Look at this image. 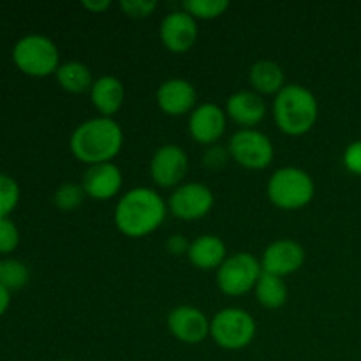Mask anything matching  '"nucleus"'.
I'll list each match as a JSON object with an SVG mask.
<instances>
[{"label":"nucleus","mask_w":361,"mask_h":361,"mask_svg":"<svg viewBox=\"0 0 361 361\" xmlns=\"http://www.w3.org/2000/svg\"><path fill=\"white\" fill-rule=\"evenodd\" d=\"M316 185L305 169L286 166L270 176L267 196L281 210H300L314 200Z\"/></svg>","instance_id":"20e7f679"},{"label":"nucleus","mask_w":361,"mask_h":361,"mask_svg":"<svg viewBox=\"0 0 361 361\" xmlns=\"http://www.w3.org/2000/svg\"><path fill=\"white\" fill-rule=\"evenodd\" d=\"M30 279L28 267L20 259H6L0 264V284L9 291H16L27 286Z\"/></svg>","instance_id":"5701e85b"},{"label":"nucleus","mask_w":361,"mask_h":361,"mask_svg":"<svg viewBox=\"0 0 361 361\" xmlns=\"http://www.w3.org/2000/svg\"><path fill=\"white\" fill-rule=\"evenodd\" d=\"M20 185L9 175H0V219H7L20 203Z\"/></svg>","instance_id":"a878e982"},{"label":"nucleus","mask_w":361,"mask_h":361,"mask_svg":"<svg viewBox=\"0 0 361 361\" xmlns=\"http://www.w3.org/2000/svg\"><path fill=\"white\" fill-rule=\"evenodd\" d=\"M261 275H263L261 261H257L249 252H238L226 257L215 274V281L217 288L226 296H243L256 289Z\"/></svg>","instance_id":"0eeeda50"},{"label":"nucleus","mask_w":361,"mask_h":361,"mask_svg":"<svg viewBox=\"0 0 361 361\" xmlns=\"http://www.w3.org/2000/svg\"><path fill=\"white\" fill-rule=\"evenodd\" d=\"M249 81L259 95H277L286 87L282 67L271 60H259L249 71Z\"/></svg>","instance_id":"aec40b11"},{"label":"nucleus","mask_w":361,"mask_h":361,"mask_svg":"<svg viewBox=\"0 0 361 361\" xmlns=\"http://www.w3.org/2000/svg\"><path fill=\"white\" fill-rule=\"evenodd\" d=\"M69 147L74 157L88 166L113 162L122 152L123 130L115 118L95 116L73 130Z\"/></svg>","instance_id":"f03ea898"},{"label":"nucleus","mask_w":361,"mask_h":361,"mask_svg":"<svg viewBox=\"0 0 361 361\" xmlns=\"http://www.w3.org/2000/svg\"><path fill=\"white\" fill-rule=\"evenodd\" d=\"M319 104L309 88L302 85H286L274 99V120L288 136H303L317 122Z\"/></svg>","instance_id":"7ed1b4c3"},{"label":"nucleus","mask_w":361,"mask_h":361,"mask_svg":"<svg viewBox=\"0 0 361 361\" xmlns=\"http://www.w3.org/2000/svg\"><path fill=\"white\" fill-rule=\"evenodd\" d=\"M20 245V229L7 219H0V254H11Z\"/></svg>","instance_id":"bb28decb"},{"label":"nucleus","mask_w":361,"mask_h":361,"mask_svg":"<svg viewBox=\"0 0 361 361\" xmlns=\"http://www.w3.org/2000/svg\"><path fill=\"white\" fill-rule=\"evenodd\" d=\"M0 264H2V259H0Z\"/></svg>","instance_id":"f704fd0d"},{"label":"nucleus","mask_w":361,"mask_h":361,"mask_svg":"<svg viewBox=\"0 0 361 361\" xmlns=\"http://www.w3.org/2000/svg\"><path fill=\"white\" fill-rule=\"evenodd\" d=\"M157 106L168 116H183L196 109L197 92L190 81L183 78H171L162 81L157 88Z\"/></svg>","instance_id":"2eb2a0df"},{"label":"nucleus","mask_w":361,"mask_h":361,"mask_svg":"<svg viewBox=\"0 0 361 361\" xmlns=\"http://www.w3.org/2000/svg\"><path fill=\"white\" fill-rule=\"evenodd\" d=\"M226 111L214 102L196 106L189 116V134L200 145L214 147L226 133L228 118Z\"/></svg>","instance_id":"ddd939ff"},{"label":"nucleus","mask_w":361,"mask_h":361,"mask_svg":"<svg viewBox=\"0 0 361 361\" xmlns=\"http://www.w3.org/2000/svg\"><path fill=\"white\" fill-rule=\"evenodd\" d=\"M87 192H85L83 185L81 183L74 182H66L55 190V196H53V203L59 210L62 212H74L83 204Z\"/></svg>","instance_id":"393cba45"},{"label":"nucleus","mask_w":361,"mask_h":361,"mask_svg":"<svg viewBox=\"0 0 361 361\" xmlns=\"http://www.w3.org/2000/svg\"><path fill=\"white\" fill-rule=\"evenodd\" d=\"M90 101L101 116L113 118L126 102V87L118 78L106 74L97 78L92 85Z\"/></svg>","instance_id":"a211bd4d"},{"label":"nucleus","mask_w":361,"mask_h":361,"mask_svg":"<svg viewBox=\"0 0 361 361\" xmlns=\"http://www.w3.org/2000/svg\"><path fill=\"white\" fill-rule=\"evenodd\" d=\"M9 305H11V291L0 284V317L9 310Z\"/></svg>","instance_id":"473e14b6"},{"label":"nucleus","mask_w":361,"mask_h":361,"mask_svg":"<svg viewBox=\"0 0 361 361\" xmlns=\"http://www.w3.org/2000/svg\"><path fill=\"white\" fill-rule=\"evenodd\" d=\"M229 155L242 168L261 171L271 164L275 155L274 143L257 129H240L229 140Z\"/></svg>","instance_id":"6e6552de"},{"label":"nucleus","mask_w":361,"mask_h":361,"mask_svg":"<svg viewBox=\"0 0 361 361\" xmlns=\"http://www.w3.org/2000/svg\"><path fill=\"white\" fill-rule=\"evenodd\" d=\"M226 115L242 129H254L267 116V102L252 90H238L229 95Z\"/></svg>","instance_id":"f3484780"},{"label":"nucleus","mask_w":361,"mask_h":361,"mask_svg":"<svg viewBox=\"0 0 361 361\" xmlns=\"http://www.w3.org/2000/svg\"><path fill=\"white\" fill-rule=\"evenodd\" d=\"M56 361H74V360H56Z\"/></svg>","instance_id":"72a5a7b5"},{"label":"nucleus","mask_w":361,"mask_h":361,"mask_svg":"<svg viewBox=\"0 0 361 361\" xmlns=\"http://www.w3.org/2000/svg\"><path fill=\"white\" fill-rule=\"evenodd\" d=\"M190 242L183 235H173L169 236L168 242H166V249L173 256H187L189 252Z\"/></svg>","instance_id":"7c9ffc66"},{"label":"nucleus","mask_w":361,"mask_h":361,"mask_svg":"<svg viewBox=\"0 0 361 361\" xmlns=\"http://www.w3.org/2000/svg\"><path fill=\"white\" fill-rule=\"evenodd\" d=\"M55 76L60 87L69 94H85V92H90L94 85L90 69L83 62H76V60L60 63Z\"/></svg>","instance_id":"412c9836"},{"label":"nucleus","mask_w":361,"mask_h":361,"mask_svg":"<svg viewBox=\"0 0 361 361\" xmlns=\"http://www.w3.org/2000/svg\"><path fill=\"white\" fill-rule=\"evenodd\" d=\"M120 9L129 18L143 20V18H148L157 9V2L155 0H122L120 2Z\"/></svg>","instance_id":"cd10ccee"},{"label":"nucleus","mask_w":361,"mask_h":361,"mask_svg":"<svg viewBox=\"0 0 361 361\" xmlns=\"http://www.w3.org/2000/svg\"><path fill=\"white\" fill-rule=\"evenodd\" d=\"M215 203L210 187L201 182H189L176 187L168 200V210L180 221H200L207 217Z\"/></svg>","instance_id":"1a4fd4ad"},{"label":"nucleus","mask_w":361,"mask_h":361,"mask_svg":"<svg viewBox=\"0 0 361 361\" xmlns=\"http://www.w3.org/2000/svg\"><path fill=\"white\" fill-rule=\"evenodd\" d=\"M168 328L183 344H201L210 335V321L203 310L192 305H178L168 314Z\"/></svg>","instance_id":"f8f14e48"},{"label":"nucleus","mask_w":361,"mask_h":361,"mask_svg":"<svg viewBox=\"0 0 361 361\" xmlns=\"http://www.w3.org/2000/svg\"><path fill=\"white\" fill-rule=\"evenodd\" d=\"M123 175L115 162H104V164L88 166L83 175V185L87 197L95 201H109L111 197L118 196L122 190Z\"/></svg>","instance_id":"dca6fc26"},{"label":"nucleus","mask_w":361,"mask_h":361,"mask_svg":"<svg viewBox=\"0 0 361 361\" xmlns=\"http://www.w3.org/2000/svg\"><path fill=\"white\" fill-rule=\"evenodd\" d=\"M13 62L30 78L51 76L60 67V53L55 42L41 34H28L13 46Z\"/></svg>","instance_id":"39448f33"},{"label":"nucleus","mask_w":361,"mask_h":361,"mask_svg":"<svg viewBox=\"0 0 361 361\" xmlns=\"http://www.w3.org/2000/svg\"><path fill=\"white\" fill-rule=\"evenodd\" d=\"M342 161H344L345 169H348L349 173L361 176V140L353 141V143L345 148Z\"/></svg>","instance_id":"c85d7f7f"},{"label":"nucleus","mask_w":361,"mask_h":361,"mask_svg":"<svg viewBox=\"0 0 361 361\" xmlns=\"http://www.w3.org/2000/svg\"><path fill=\"white\" fill-rule=\"evenodd\" d=\"M81 6H83L87 11H90V13L101 14L111 7V2H109V0H83Z\"/></svg>","instance_id":"2f4dec72"},{"label":"nucleus","mask_w":361,"mask_h":361,"mask_svg":"<svg viewBox=\"0 0 361 361\" xmlns=\"http://www.w3.org/2000/svg\"><path fill=\"white\" fill-rule=\"evenodd\" d=\"M182 9L194 20H215L229 9L228 0H185Z\"/></svg>","instance_id":"b1692460"},{"label":"nucleus","mask_w":361,"mask_h":361,"mask_svg":"<svg viewBox=\"0 0 361 361\" xmlns=\"http://www.w3.org/2000/svg\"><path fill=\"white\" fill-rule=\"evenodd\" d=\"M254 291H256V298L259 305L268 310L281 309L288 302V286L277 275H270L263 271Z\"/></svg>","instance_id":"4be33fe9"},{"label":"nucleus","mask_w":361,"mask_h":361,"mask_svg":"<svg viewBox=\"0 0 361 361\" xmlns=\"http://www.w3.org/2000/svg\"><path fill=\"white\" fill-rule=\"evenodd\" d=\"M256 319L252 314L238 307L219 310L210 321V335L219 348L226 351H240L256 338Z\"/></svg>","instance_id":"423d86ee"},{"label":"nucleus","mask_w":361,"mask_h":361,"mask_svg":"<svg viewBox=\"0 0 361 361\" xmlns=\"http://www.w3.org/2000/svg\"><path fill=\"white\" fill-rule=\"evenodd\" d=\"M168 215L164 197L148 187H136L123 194L115 207V226L129 238H143L157 231Z\"/></svg>","instance_id":"f257e3e1"},{"label":"nucleus","mask_w":361,"mask_h":361,"mask_svg":"<svg viewBox=\"0 0 361 361\" xmlns=\"http://www.w3.org/2000/svg\"><path fill=\"white\" fill-rule=\"evenodd\" d=\"M305 263V250L298 242L289 238L275 240L264 249L261 267L264 274L284 279L296 274Z\"/></svg>","instance_id":"9b49d317"},{"label":"nucleus","mask_w":361,"mask_h":361,"mask_svg":"<svg viewBox=\"0 0 361 361\" xmlns=\"http://www.w3.org/2000/svg\"><path fill=\"white\" fill-rule=\"evenodd\" d=\"M229 157H231V155H229V150H224V148L221 147H210L207 150V154L203 155V162L208 169L217 171V169L224 168Z\"/></svg>","instance_id":"c756f323"},{"label":"nucleus","mask_w":361,"mask_h":361,"mask_svg":"<svg viewBox=\"0 0 361 361\" xmlns=\"http://www.w3.org/2000/svg\"><path fill=\"white\" fill-rule=\"evenodd\" d=\"M197 21L183 9L173 11L161 21V42L171 53H185L197 41Z\"/></svg>","instance_id":"4468645a"},{"label":"nucleus","mask_w":361,"mask_h":361,"mask_svg":"<svg viewBox=\"0 0 361 361\" xmlns=\"http://www.w3.org/2000/svg\"><path fill=\"white\" fill-rule=\"evenodd\" d=\"M189 157L178 145H164L150 161V176L162 189H176L185 178Z\"/></svg>","instance_id":"9d476101"},{"label":"nucleus","mask_w":361,"mask_h":361,"mask_svg":"<svg viewBox=\"0 0 361 361\" xmlns=\"http://www.w3.org/2000/svg\"><path fill=\"white\" fill-rule=\"evenodd\" d=\"M187 257H189L190 264L196 267L197 270L217 271L228 257V249H226L221 236L201 235L190 242Z\"/></svg>","instance_id":"6ab92c4d"}]
</instances>
